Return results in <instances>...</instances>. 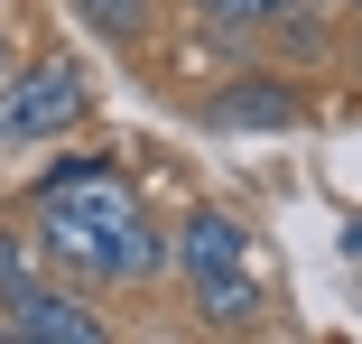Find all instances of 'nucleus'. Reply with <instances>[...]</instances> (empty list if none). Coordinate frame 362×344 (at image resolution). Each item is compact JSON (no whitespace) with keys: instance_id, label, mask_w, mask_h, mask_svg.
I'll return each instance as SVG.
<instances>
[{"instance_id":"f257e3e1","label":"nucleus","mask_w":362,"mask_h":344,"mask_svg":"<svg viewBox=\"0 0 362 344\" xmlns=\"http://www.w3.org/2000/svg\"><path fill=\"white\" fill-rule=\"evenodd\" d=\"M84 103H93V84L75 56H37V65L19 56L0 84V140H65L84 121Z\"/></svg>"},{"instance_id":"f03ea898","label":"nucleus","mask_w":362,"mask_h":344,"mask_svg":"<svg viewBox=\"0 0 362 344\" xmlns=\"http://www.w3.org/2000/svg\"><path fill=\"white\" fill-rule=\"evenodd\" d=\"M0 335H10V344H103L112 326H103V307H84L75 289H28L19 307H0Z\"/></svg>"},{"instance_id":"7ed1b4c3","label":"nucleus","mask_w":362,"mask_h":344,"mask_svg":"<svg viewBox=\"0 0 362 344\" xmlns=\"http://www.w3.org/2000/svg\"><path fill=\"white\" fill-rule=\"evenodd\" d=\"M204 121H214V130H298L307 103H298L288 75H233L223 93L204 103Z\"/></svg>"},{"instance_id":"20e7f679","label":"nucleus","mask_w":362,"mask_h":344,"mask_svg":"<svg viewBox=\"0 0 362 344\" xmlns=\"http://www.w3.org/2000/svg\"><path fill=\"white\" fill-rule=\"evenodd\" d=\"M223 260H251V233L233 214H214V205L168 233V270H186V280H195V270H223Z\"/></svg>"},{"instance_id":"39448f33","label":"nucleus","mask_w":362,"mask_h":344,"mask_svg":"<svg viewBox=\"0 0 362 344\" xmlns=\"http://www.w3.org/2000/svg\"><path fill=\"white\" fill-rule=\"evenodd\" d=\"M186 289H195V316H204V326H251V316L269 307V289H260V270H251V260H223V270H195Z\"/></svg>"},{"instance_id":"423d86ee","label":"nucleus","mask_w":362,"mask_h":344,"mask_svg":"<svg viewBox=\"0 0 362 344\" xmlns=\"http://www.w3.org/2000/svg\"><path fill=\"white\" fill-rule=\"evenodd\" d=\"M158 270H168V233L149 224V205H130V214H121V233H112V251H103V289L158 280Z\"/></svg>"},{"instance_id":"0eeeda50","label":"nucleus","mask_w":362,"mask_h":344,"mask_svg":"<svg viewBox=\"0 0 362 344\" xmlns=\"http://www.w3.org/2000/svg\"><path fill=\"white\" fill-rule=\"evenodd\" d=\"M65 10H75L93 38H112V47H139L158 28V0H65Z\"/></svg>"},{"instance_id":"6e6552de","label":"nucleus","mask_w":362,"mask_h":344,"mask_svg":"<svg viewBox=\"0 0 362 344\" xmlns=\"http://www.w3.org/2000/svg\"><path fill=\"white\" fill-rule=\"evenodd\" d=\"M186 10L204 19V38H260L269 19L298 10V0H186Z\"/></svg>"},{"instance_id":"1a4fd4ad","label":"nucleus","mask_w":362,"mask_h":344,"mask_svg":"<svg viewBox=\"0 0 362 344\" xmlns=\"http://www.w3.org/2000/svg\"><path fill=\"white\" fill-rule=\"evenodd\" d=\"M37 280H47V270H37V251H28V242H10V233H0V307H19V298H28Z\"/></svg>"},{"instance_id":"9d476101","label":"nucleus","mask_w":362,"mask_h":344,"mask_svg":"<svg viewBox=\"0 0 362 344\" xmlns=\"http://www.w3.org/2000/svg\"><path fill=\"white\" fill-rule=\"evenodd\" d=\"M10 65H19V38H10V28H0V84H10Z\"/></svg>"},{"instance_id":"9b49d317","label":"nucleus","mask_w":362,"mask_h":344,"mask_svg":"<svg viewBox=\"0 0 362 344\" xmlns=\"http://www.w3.org/2000/svg\"><path fill=\"white\" fill-rule=\"evenodd\" d=\"M344 10H353V19H362V0H344Z\"/></svg>"}]
</instances>
